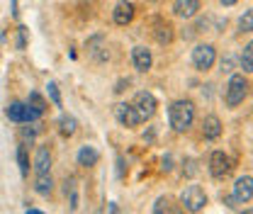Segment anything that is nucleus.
I'll list each match as a JSON object with an SVG mask.
<instances>
[{
  "mask_svg": "<svg viewBox=\"0 0 253 214\" xmlns=\"http://www.w3.org/2000/svg\"><path fill=\"white\" fill-rule=\"evenodd\" d=\"M195 122V102L192 100H175L168 107V124L173 127V131L183 134L188 131Z\"/></svg>",
  "mask_w": 253,
  "mask_h": 214,
  "instance_id": "1",
  "label": "nucleus"
},
{
  "mask_svg": "<svg viewBox=\"0 0 253 214\" xmlns=\"http://www.w3.org/2000/svg\"><path fill=\"white\" fill-rule=\"evenodd\" d=\"M249 88H251V83H249V78H246L244 73H231V78H229V83H226V92H224L226 107H231V110L239 107V105L246 100Z\"/></svg>",
  "mask_w": 253,
  "mask_h": 214,
  "instance_id": "2",
  "label": "nucleus"
},
{
  "mask_svg": "<svg viewBox=\"0 0 253 214\" xmlns=\"http://www.w3.org/2000/svg\"><path fill=\"white\" fill-rule=\"evenodd\" d=\"M192 66L200 71V73H207L210 68H214V63H217V46L214 44H210V42H205V44H197L195 49H192Z\"/></svg>",
  "mask_w": 253,
  "mask_h": 214,
  "instance_id": "3",
  "label": "nucleus"
},
{
  "mask_svg": "<svg viewBox=\"0 0 253 214\" xmlns=\"http://www.w3.org/2000/svg\"><path fill=\"white\" fill-rule=\"evenodd\" d=\"M180 202H183V210L190 214H200L207 207V195L200 185H188L180 195Z\"/></svg>",
  "mask_w": 253,
  "mask_h": 214,
  "instance_id": "4",
  "label": "nucleus"
},
{
  "mask_svg": "<svg viewBox=\"0 0 253 214\" xmlns=\"http://www.w3.org/2000/svg\"><path fill=\"white\" fill-rule=\"evenodd\" d=\"M5 115H7L10 122H15V124H34L39 117H42L34 107H30L27 102H20V100L10 102L7 110H5Z\"/></svg>",
  "mask_w": 253,
  "mask_h": 214,
  "instance_id": "5",
  "label": "nucleus"
},
{
  "mask_svg": "<svg viewBox=\"0 0 253 214\" xmlns=\"http://www.w3.org/2000/svg\"><path fill=\"white\" fill-rule=\"evenodd\" d=\"M134 107H136V112H139V117L146 122V120H151L154 115H156V97H154V92L149 90H139L136 95H134V102H131Z\"/></svg>",
  "mask_w": 253,
  "mask_h": 214,
  "instance_id": "6",
  "label": "nucleus"
},
{
  "mask_svg": "<svg viewBox=\"0 0 253 214\" xmlns=\"http://www.w3.org/2000/svg\"><path fill=\"white\" fill-rule=\"evenodd\" d=\"M231 158L224 151H212L210 153V175L214 180H224L229 173H231Z\"/></svg>",
  "mask_w": 253,
  "mask_h": 214,
  "instance_id": "7",
  "label": "nucleus"
},
{
  "mask_svg": "<svg viewBox=\"0 0 253 214\" xmlns=\"http://www.w3.org/2000/svg\"><path fill=\"white\" fill-rule=\"evenodd\" d=\"M115 117H117V122L126 127V129H136L139 124L144 122L141 117H139V112H136V107L134 105H129V102H120V105H115Z\"/></svg>",
  "mask_w": 253,
  "mask_h": 214,
  "instance_id": "8",
  "label": "nucleus"
},
{
  "mask_svg": "<svg viewBox=\"0 0 253 214\" xmlns=\"http://www.w3.org/2000/svg\"><path fill=\"white\" fill-rule=\"evenodd\" d=\"M231 197H234L239 205H249V202H251L253 200V178L251 175H241V178H236Z\"/></svg>",
  "mask_w": 253,
  "mask_h": 214,
  "instance_id": "9",
  "label": "nucleus"
},
{
  "mask_svg": "<svg viewBox=\"0 0 253 214\" xmlns=\"http://www.w3.org/2000/svg\"><path fill=\"white\" fill-rule=\"evenodd\" d=\"M134 15H136V7H134V2H129V0H120V2L115 5V10H112V20H115L117 27L131 25Z\"/></svg>",
  "mask_w": 253,
  "mask_h": 214,
  "instance_id": "10",
  "label": "nucleus"
},
{
  "mask_svg": "<svg viewBox=\"0 0 253 214\" xmlns=\"http://www.w3.org/2000/svg\"><path fill=\"white\" fill-rule=\"evenodd\" d=\"M131 63H134V68L139 73H149L151 66H154V56H151V51L146 46H134L131 49Z\"/></svg>",
  "mask_w": 253,
  "mask_h": 214,
  "instance_id": "11",
  "label": "nucleus"
},
{
  "mask_svg": "<svg viewBox=\"0 0 253 214\" xmlns=\"http://www.w3.org/2000/svg\"><path fill=\"white\" fill-rule=\"evenodd\" d=\"M200 7H202L200 0H175L173 2V15L180 17V20H192L200 12Z\"/></svg>",
  "mask_w": 253,
  "mask_h": 214,
  "instance_id": "12",
  "label": "nucleus"
},
{
  "mask_svg": "<svg viewBox=\"0 0 253 214\" xmlns=\"http://www.w3.org/2000/svg\"><path fill=\"white\" fill-rule=\"evenodd\" d=\"M97 161H100V151L95 146H90V144L81 146L78 153H76V163L83 166V168H93V166H97Z\"/></svg>",
  "mask_w": 253,
  "mask_h": 214,
  "instance_id": "13",
  "label": "nucleus"
},
{
  "mask_svg": "<svg viewBox=\"0 0 253 214\" xmlns=\"http://www.w3.org/2000/svg\"><path fill=\"white\" fill-rule=\"evenodd\" d=\"M32 166H34L37 173H49L51 171V151H49V146H37Z\"/></svg>",
  "mask_w": 253,
  "mask_h": 214,
  "instance_id": "14",
  "label": "nucleus"
},
{
  "mask_svg": "<svg viewBox=\"0 0 253 214\" xmlns=\"http://www.w3.org/2000/svg\"><path fill=\"white\" fill-rule=\"evenodd\" d=\"M154 39H156L158 44H170L173 42V25L166 22V20H161V17H156L154 20Z\"/></svg>",
  "mask_w": 253,
  "mask_h": 214,
  "instance_id": "15",
  "label": "nucleus"
},
{
  "mask_svg": "<svg viewBox=\"0 0 253 214\" xmlns=\"http://www.w3.org/2000/svg\"><path fill=\"white\" fill-rule=\"evenodd\" d=\"M202 136L210 139V141L221 136V120L217 115H207V117L202 120Z\"/></svg>",
  "mask_w": 253,
  "mask_h": 214,
  "instance_id": "16",
  "label": "nucleus"
},
{
  "mask_svg": "<svg viewBox=\"0 0 253 214\" xmlns=\"http://www.w3.org/2000/svg\"><path fill=\"white\" fill-rule=\"evenodd\" d=\"M88 54L93 56L95 61H105L107 59V51H105V37L102 34H95L88 39Z\"/></svg>",
  "mask_w": 253,
  "mask_h": 214,
  "instance_id": "17",
  "label": "nucleus"
},
{
  "mask_svg": "<svg viewBox=\"0 0 253 214\" xmlns=\"http://www.w3.org/2000/svg\"><path fill=\"white\" fill-rule=\"evenodd\" d=\"M34 192L42 195V197H49V195L54 192L51 173H37V178H34Z\"/></svg>",
  "mask_w": 253,
  "mask_h": 214,
  "instance_id": "18",
  "label": "nucleus"
},
{
  "mask_svg": "<svg viewBox=\"0 0 253 214\" xmlns=\"http://www.w3.org/2000/svg\"><path fill=\"white\" fill-rule=\"evenodd\" d=\"M59 131H61V136H73L78 131V120L71 117V115H61L59 117Z\"/></svg>",
  "mask_w": 253,
  "mask_h": 214,
  "instance_id": "19",
  "label": "nucleus"
},
{
  "mask_svg": "<svg viewBox=\"0 0 253 214\" xmlns=\"http://www.w3.org/2000/svg\"><path fill=\"white\" fill-rule=\"evenodd\" d=\"M239 63H241V68H244V71L253 73V42H249V44L244 46V51H241V59H239Z\"/></svg>",
  "mask_w": 253,
  "mask_h": 214,
  "instance_id": "20",
  "label": "nucleus"
},
{
  "mask_svg": "<svg viewBox=\"0 0 253 214\" xmlns=\"http://www.w3.org/2000/svg\"><path fill=\"white\" fill-rule=\"evenodd\" d=\"M17 166H20V175L27 178L30 175V156L25 146H17Z\"/></svg>",
  "mask_w": 253,
  "mask_h": 214,
  "instance_id": "21",
  "label": "nucleus"
},
{
  "mask_svg": "<svg viewBox=\"0 0 253 214\" xmlns=\"http://www.w3.org/2000/svg\"><path fill=\"white\" fill-rule=\"evenodd\" d=\"M27 105H30V107H34L39 115H44V110H46V100H44V97H42V95H39L37 90L30 92V100H27Z\"/></svg>",
  "mask_w": 253,
  "mask_h": 214,
  "instance_id": "22",
  "label": "nucleus"
},
{
  "mask_svg": "<svg viewBox=\"0 0 253 214\" xmlns=\"http://www.w3.org/2000/svg\"><path fill=\"white\" fill-rule=\"evenodd\" d=\"M46 95H49V100L54 102V107H61L63 105L61 92H59V86H56L54 81H49V83H46Z\"/></svg>",
  "mask_w": 253,
  "mask_h": 214,
  "instance_id": "23",
  "label": "nucleus"
},
{
  "mask_svg": "<svg viewBox=\"0 0 253 214\" xmlns=\"http://www.w3.org/2000/svg\"><path fill=\"white\" fill-rule=\"evenodd\" d=\"M151 214H170V200L166 197V195H161L156 202H154V210Z\"/></svg>",
  "mask_w": 253,
  "mask_h": 214,
  "instance_id": "24",
  "label": "nucleus"
},
{
  "mask_svg": "<svg viewBox=\"0 0 253 214\" xmlns=\"http://www.w3.org/2000/svg\"><path fill=\"white\" fill-rule=\"evenodd\" d=\"M239 30L241 32H253V10H246L239 17Z\"/></svg>",
  "mask_w": 253,
  "mask_h": 214,
  "instance_id": "25",
  "label": "nucleus"
},
{
  "mask_svg": "<svg viewBox=\"0 0 253 214\" xmlns=\"http://www.w3.org/2000/svg\"><path fill=\"white\" fill-rule=\"evenodd\" d=\"M15 46H17L20 51L27 46V27H25V25H20V27H17V42H15Z\"/></svg>",
  "mask_w": 253,
  "mask_h": 214,
  "instance_id": "26",
  "label": "nucleus"
},
{
  "mask_svg": "<svg viewBox=\"0 0 253 214\" xmlns=\"http://www.w3.org/2000/svg\"><path fill=\"white\" fill-rule=\"evenodd\" d=\"M37 134H39V127H22V139L25 141H34L37 139Z\"/></svg>",
  "mask_w": 253,
  "mask_h": 214,
  "instance_id": "27",
  "label": "nucleus"
},
{
  "mask_svg": "<svg viewBox=\"0 0 253 214\" xmlns=\"http://www.w3.org/2000/svg\"><path fill=\"white\" fill-rule=\"evenodd\" d=\"M161 171H163V173H170V171H173V156H170V153L163 156V161H161Z\"/></svg>",
  "mask_w": 253,
  "mask_h": 214,
  "instance_id": "28",
  "label": "nucleus"
},
{
  "mask_svg": "<svg viewBox=\"0 0 253 214\" xmlns=\"http://www.w3.org/2000/svg\"><path fill=\"white\" fill-rule=\"evenodd\" d=\"M231 71H234V59L231 56L221 59V73H231Z\"/></svg>",
  "mask_w": 253,
  "mask_h": 214,
  "instance_id": "29",
  "label": "nucleus"
},
{
  "mask_svg": "<svg viewBox=\"0 0 253 214\" xmlns=\"http://www.w3.org/2000/svg\"><path fill=\"white\" fill-rule=\"evenodd\" d=\"M129 86H131V81H129V78H126V81L122 78V81H117V86H115V92H125Z\"/></svg>",
  "mask_w": 253,
  "mask_h": 214,
  "instance_id": "30",
  "label": "nucleus"
},
{
  "mask_svg": "<svg viewBox=\"0 0 253 214\" xmlns=\"http://www.w3.org/2000/svg\"><path fill=\"white\" fill-rule=\"evenodd\" d=\"M117 178H125V158H117Z\"/></svg>",
  "mask_w": 253,
  "mask_h": 214,
  "instance_id": "31",
  "label": "nucleus"
},
{
  "mask_svg": "<svg viewBox=\"0 0 253 214\" xmlns=\"http://www.w3.org/2000/svg\"><path fill=\"white\" fill-rule=\"evenodd\" d=\"M107 214H120V205L117 202H107Z\"/></svg>",
  "mask_w": 253,
  "mask_h": 214,
  "instance_id": "32",
  "label": "nucleus"
},
{
  "mask_svg": "<svg viewBox=\"0 0 253 214\" xmlns=\"http://www.w3.org/2000/svg\"><path fill=\"white\" fill-rule=\"evenodd\" d=\"M188 175H195L197 173V168H195V158H188V171H185Z\"/></svg>",
  "mask_w": 253,
  "mask_h": 214,
  "instance_id": "33",
  "label": "nucleus"
},
{
  "mask_svg": "<svg viewBox=\"0 0 253 214\" xmlns=\"http://www.w3.org/2000/svg\"><path fill=\"white\" fill-rule=\"evenodd\" d=\"M224 205H226V207H229V210H234V207H236V205H239V202H236V200H234V197H224Z\"/></svg>",
  "mask_w": 253,
  "mask_h": 214,
  "instance_id": "34",
  "label": "nucleus"
},
{
  "mask_svg": "<svg viewBox=\"0 0 253 214\" xmlns=\"http://www.w3.org/2000/svg\"><path fill=\"white\" fill-rule=\"evenodd\" d=\"M236 2H239V0H221L224 7H231V5H236Z\"/></svg>",
  "mask_w": 253,
  "mask_h": 214,
  "instance_id": "35",
  "label": "nucleus"
},
{
  "mask_svg": "<svg viewBox=\"0 0 253 214\" xmlns=\"http://www.w3.org/2000/svg\"><path fill=\"white\" fill-rule=\"evenodd\" d=\"M25 214H44V212H42V210H34V207H30V210H27Z\"/></svg>",
  "mask_w": 253,
  "mask_h": 214,
  "instance_id": "36",
  "label": "nucleus"
},
{
  "mask_svg": "<svg viewBox=\"0 0 253 214\" xmlns=\"http://www.w3.org/2000/svg\"><path fill=\"white\" fill-rule=\"evenodd\" d=\"M241 214H253V210H244V212H241Z\"/></svg>",
  "mask_w": 253,
  "mask_h": 214,
  "instance_id": "37",
  "label": "nucleus"
},
{
  "mask_svg": "<svg viewBox=\"0 0 253 214\" xmlns=\"http://www.w3.org/2000/svg\"><path fill=\"white\" fill-rule=\"evenodd\" d=\"M146 2H158V0H146Z\"/></svg>",
  "mask_w": 253,
  "mask_h": 214,
  "instance_id": "38",
  "label": "nucleus"
},
{
  "mask_svg": "<svg viewBox=\"0 0 253 214\" xmlns=\"http://www.w3.org/2000/svg\"><path fill=\"white\" fill-rule=\"evenodd\" d=\"M95 214H100V212H95Z\"/></svg>",
  "mask_w": 253,
  "mask_h": 214,
  "instance_id": "39",
  "label": "nucleus"
}]
</instances>
